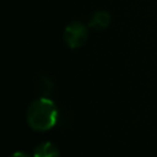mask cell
Here are the masks:
<instances>
[{"instance_id":"obj_2","label":"cell","mask_w":157,"mask_h":157,"mask_svg":"<svg viewBox=\"0 0 157 157\" xmlns=\"http://www.w3.org/2000/svg\"><path fill=\"white\" fill-rule=\"evenodd\" d=\"M88 38V28L80 21L69 23L64 29V42L67 47L75 49L85 44Z\"/></svg>"},{"instance_id":"obj_4","label":"cell","mask_w":157,"mask_h":157,"mask_svg":"<svg viewBox=\"0 0 157 157\" xmlns=\"http://www.w3.org/2000/svg\"><path fill=\"white\" fill-rule=\"evenodd\" d=\"M60 151L56 147L55 144L50 141H45L39 144L34 151H33V157H59Z\"/></svg>"},{"instance_id":"obj_1","label":"cell","mask_w":157,"mask_h":157,"mask_svg":"<svg viewBox=\"0 0 157 157\" xmlns=\"http://www.w3.org/2000/svg\"><path fill=\"white\" fill-rule=\"evenodd\" d=\"M26 119L31 129L36 131H47L56 124L58 108L50 98H38L29 104Z\"/></svg>"},{"instance_id":"obj_5","label":"cell","mask_w":157,"mask_h":157,"mask_svg":"<svg viewBox=\"0 0 157 157\" xmlns=\"http://www.w3.org/2000/svg\"><path fill=\"white\" fill-rule=\"evenodd\" d=\"M10 157H31V156L27 155L26 152H15V153H12Z\"/></svg>"},{"instance_id":"obj_3","label":"cell","mask_w":157,"mask_h":157,"mask_svg":"<svg viewBox=\"0 0 157 157\" xmlns=\"http://www.w3.org/2000/svg\"><path fill=\"white\" fill-rule=\"evenodd\" d=\"M110 23V15L107 11H96L88 20V27L96 31L107 28Z\"/></svg>"}]
</instances>
